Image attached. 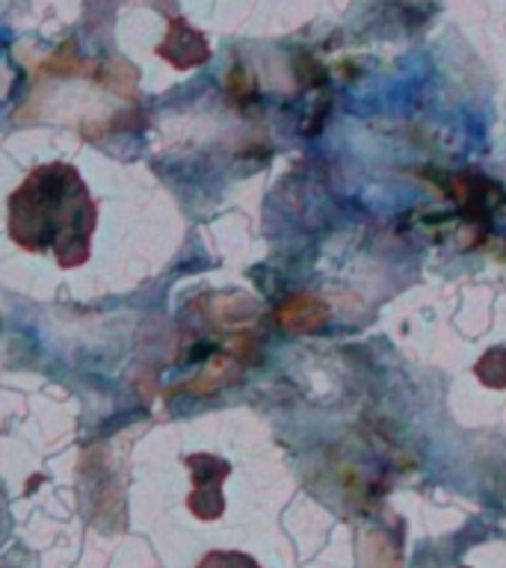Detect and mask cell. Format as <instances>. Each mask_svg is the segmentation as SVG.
Masks as SVG:
<instances>
[{
  "instance_id": "cell-1",
  "label": "cell",
  "mask_w": 506,
  "mask_h": 568,
  "mask_svg": "<svg viewBox=\"0 0 506 568\" xmlns=\"http://www.w3.org/2000/svg\"><path fill=\"white\" fill-rule=\"evenodd\" d=\"M7 231L16 246L53 255L62 270L87 264L98 229V204L71 163H42L18 184L7 204Z\"/></svg>"
},
{
  "instance_id": "cell-2",
  "label": "cell",
  "mask_w": 506,
  "mask_h": 568,
  "mask_svg": "<svg viewBox=\"0 0 506 568\" xmlns=\"http://www.w3.org/2000/svg\"><path fill=\"white\" fill-rule=\"evenodd\" d=\"M184 465L190 470V495L186 506L199 521H216L225 513V497H222V483L229 479L231 465L213 453H190L184 456Z\"/></svg>"
},
{
  "instance_id": "cell-3",
  "label": "cell",
  "mask_w": 506,
  "mask_h": 568,
  "mask_svg": "<svg viewBox=\"0 0 506 568\" xmlns=\"http://www.w3.org/2000/svg\"><path fill=\"white\" fill-rule=\"evenodd\" d=\"M158 57L172 62L175 69H193V65H199V62H204L211 57V48H208V39H204L199 30H193V27L184 24L181 18H175V21L169 24L166 39L160 42Z\"/></svg>"
},
{
  "instance_id": "cell-4",
  "label": "cell",
  "mask_w": 506,
  "mask_h": 568,
  "mask_svg": "<svg viewBox=\"0 0 506 568\" xmlns=\"http://www.w3.org/2000/svg\"><path fill=\"white\" fill-rule=\"evenodd\" d=\"M474 373H477L479 382H483L486 388H506V346L488 349V353L474 364Z\"/></svg>"
},
{
  "instance_id": "cell-5",
  "label": "cell",
  "mask_w": 506,
  "mask_h": 568,
  "mask_svg": "<svg viewBox=\"0 0 506 568\" xmlns=\"http://www.w3.org/2000/svg\"><path fill=\"white\" fill-rule=\"evenodd\" d=\"M195 568H261V562L240 550H211Z\"/></svg>"
}]
</instances>
